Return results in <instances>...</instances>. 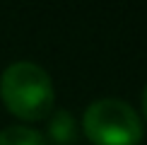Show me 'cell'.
<instances>
[{"mask_svg":"<svg viewBox=\"0 0 147 145\" xmlns=\"http://www.w3.org/2000/svg\"><path fill=\"white\" fill-rule=\"evenodd\" d=\"M0 97L15 116L24 121H41L51 116L53 85L44 68L29 60L12 63L0 77Z\"/></svg>","mask_w":147,"mask_h":145,"instance_id":"6da1fadb","label":"cell"},{"mask_svg":"<svg viewBox=\"0 0 147 145\" xmlns=\"http://www.w3.org/2000/svg\"><path fill=\"white\" fill-rule=\"evenodd\" d=\"M84 136L94 145H138L142 140V121L123 99H96L82 119Z\"/></svg>","mask_w":147,"mask_h":145,"instance_id":"7a4b0ae2","label":"cell"},{"mask_svg":"<svg viewBox=\"0 0 147 145\" xmlns=\"http://www.w3.org/2000/svg\"><path fill=\"white\" fill-rule=\"evenodd\" d=\"M44 140H51L53 145H75L77 143V123L72 119L70 111L60 109V111H53L51 119L46 123V138Z\"/></svg>","mask_w":147,"mask_h":145,"instance_id":"3957f363","label":"cell"},{"mask_svg":"<svg viewBox=\"0 0 147 145\" xmlns=\"http://www.w3.org/2000/svg\"><path fill=\"white\" fill-rule=\"evenodd\" d=\"M0 145H48L41 133L24 126H10V128L0 131Z\"/></svg>","mask_w":147,"mask_h":145,"instance_id":"277c9868","label":"cell"},{"mask_svg":"<svg viewBox=\"0 0 147 145\" xmlns=\"http://www.w3.org/2000/svg\"><path fill=\"white\" fill-rule=\"evenodd\" d=\"M142 109H145V116H147V87H145V94H142Z\"/></svg>","mask_w":147,"mask_h":145,"instance_id":"5b68a950","label":"cell"}]
</instances>
